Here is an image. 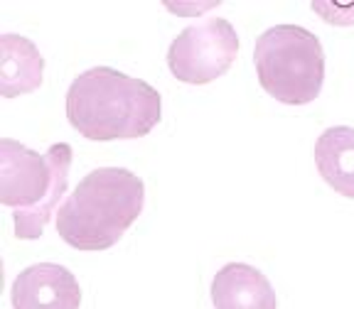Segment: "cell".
<instances>
[{
	"label": "cell",
	"instance_id": "obj_1",
	"mask_svg": "<svg viewBox=\"0 0 354 309\" xmlns=\"http://www.w3.org/2000/svg\"><path fill=\"white\" fill-rule=\"evenodd\" d=\"M162 116L160 94L128 74L94 66L66 91V118L88 140H133L153 130Z\"/></svg>",
	"mask_w": 354,
	"mask_h": 309
},
{
	"label": "cell",
	"instance_id": "obj_2",
	"mask_svg": "<svg viewBox=\"0 0 354 309\" xmlns=\"http://www.w3.org/2000/svg\"><path fill=\"white\" fill-rule=\"evenodd\" d=\"M145 204V184L123 167L88 172L57 211V233L77 250H106L133 226Z\"/></svg>",
	"mask_w": 354,
	"mask_h": 309
},
{
	"label": "cell",
	"instance_id": "obj_3",
	"mask_svg": "<svg viewBox=\"0 0 354 309\" xmlns=\"http://www.w3.org/2000/svg\"><path fill=\"white\" fill-rule=\"evenodd\" d=\"M72 167V148L57 143L39 154L10 138L0 140V204L10 206L15 236L35 241L59 211Z\"/></svg>",
	"mask_w": 354,
	"mask_h": 309
},
{
	"label": "cell",
	"instance_id": "obj_4",
	"mask_svg": "<svg viewBox=\"0 0 354 309\" xmlns=\"http://www.w3.org/2000/svg\"><path fill=\"white\" fill-rule=\"evenodd\" d=\"M259 81L268 96L286 106H305L320 96L325 52L315 34L298 25L266 30L254 47Z\"/></svg>",
	"mask_w": 354,
	"mask_h": 309
},
{
	"label": "cell",
	"instance_id": "obj_5",
	"mask_svg": "<svg viewBox=\"0 0 354 309\" xmlns=\"http://www.w3.org/2000/svg\"><path fill=\"white\" fill-rule=\"evenodd\" d=\"M239 52V34L224 17L189 25L172 39L167 66L175 79L185 83H209L232 69Z\"/></svg>",
	"mask_w": 354,
	"mask_h": 309
},
{
	"label": "cell",
	"instance_id": "obj_6",
	"mask_svg": "<svg viewBox=\"0 0 354 309\" xmlns=\"http://www.w3.org/2000/svg\"><path fill=\"white\" fill-rule=\"evenodd\" d=\"M10 297L15 309H79L82 287L64 265L39 263L15 277Z\"/></svg>",
	"mask_w": 354,
	"mask_h": 309
},
{
	"label": "cell",
	"instance_id": "obj_7",
	"mask_svg": "<svg viewBox=\"0 0 354 309\" xmlns=\"http://www.w3.org/2000/svg\"><path fill=\"white\" fill-rule=\"evenodd\" d=\"M214 309H278L271 282L246 263H229L212 282Z\"/></svg>",
	"mask_w": 354,
	"mask_h": 309
},
{
	"label": "cell",
	"instance_id": "obj_8",
	"mask_svg": "<svg viewBox=\"0 0 354 309\" xmlns=\"http://www.w3.org/2000/svg\"><path fill=\"white\" fill-rule=\"evenodd\" d=\"M44 59L28 37L3 34L0 37V96L15 99L32 94L42 86Z\"/></svg>",
	"mask_w": 354,
	"mask_h": 309
},
{
	"label": "cell",
	"instance_id": "obj_9",
	"mask_svg": "<svg viewBox=\"0 0 354 309\" xmlns=\"http://www.w3.org/2000/svg\"><path fill=\"white\" fill-rule=\"evenodd\" d=\"M315 165L335 192L354 199V128H327L315 143Z\"/></svg>",
	"mask_w": 354,
	"mask_h": 309
}]
</instances>
